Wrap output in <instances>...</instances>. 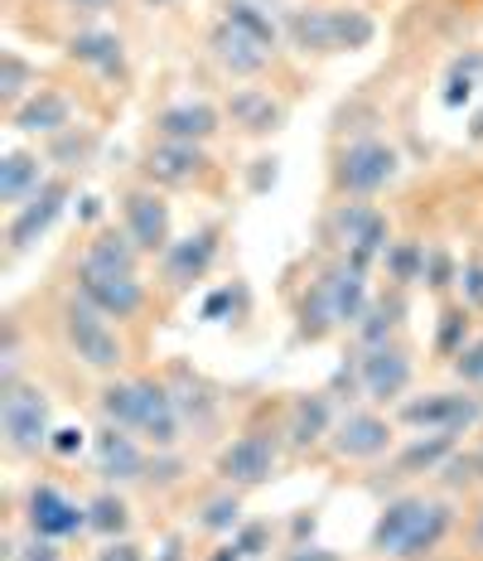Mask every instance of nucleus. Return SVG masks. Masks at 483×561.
Listing matches in <instances>:
<instances>
[{
  "instance_id": "44",
  "label": "nucleus",
  "mask_w": 483,
  "mask_h": 561,
  "mask_svg": "<svg viewBox=\"0 0 483 561\" xmlns=\"http://www.w3.org/2000/svg\"><path fill=\"white\" fill-rule=\"evenodd\" d=\"M455 552H464L469 561H483V494H474V504H469L464 518H459V547Z\"/></svg>"
},
{
  "instance_id": "41",
  "label": "nucleus",
  "mask_w": 483,
  "mask_h": 561,
  "mask_svg": "<svg viewBox=\"0 0 483 561\" xmlns=\"http://www.w3.org/2000/svg\"><path fill=\"white\" fill-rule=\"evenodd\" d=\"M232 537H238V547L246 552V561H271L280 547H286V542H280V528L271 518H242V528Z\"/></svg>"
},
{
  "instance_id": "25",
  "label": "nucleus",
  "mask_w": 483,
  "mask_h": 561,
  "mask_svg": "<svg viewBox=\"0 0 483 561\" xmlns=\"http://www.w3.org/2000/svg\"><path fill=\"white\" fill-rule=\"evenodd\" d=\"M222 116H228V126H232L238 136L266 140V136H276L280 126H286L290 107H286V102H280L271 88L246 83V88H232V92H228V102H222Z\"/></svg>"
},
{
  "instance_id": "6",
  "label": "nucleus",
  "mask_w": 483,
  "mask_h": 561,
  "mask_svg": "<svg viewBox=\"0 0 483 561\" xmlns=\"http://www.w3.org/2000/svg\"><path fill=\"white\" fill-rule=\"evenodd\" d=\"M396 426L416 431H440V436H474L483 426V392L479 388H445V392H411L392 407Z\"/></svg>"
},
{
  "instance_id": "20",
  "label": "nucleus",
  "mask_w": 483,
  "mask_h": 561,
  "mask_svg": "<svg viewBox=\"0 0 483 561\" xmlns=\"http://www.w3.org/2000/svg\"><path fill=\"white\" fill-rule=\"evenodd\" d=\"M280 416H286V455L290 460H304V455L329 446V431L338 421V402H334V392H296L280 407Z\"/></svg>"
},
{
  "instance_id": "1",
  "label": "nucleus",
  "mask_w": 483,
  "mask_h": 561,
  "mask_svg": "<svg viewBox=\"0 0 483 561\" xmlns=\"http://www.w3.org/2000/svg\"><path fill=\"white\" fill-rule=\"evenodd\" d=\"M54 334H58V344H64V354L73 358L82 373H97V378L126 373L122 324H112L97 306H88L73 286H68L54 306Z\"/></svg>"
},
{
  "instance_id": "50",
  "label": "nucleus",
  "mask_w": 483,
  "mask_h": 561,
  "mask_svg": "<svg viewBox=\"0 0 483 561\" xmlns=\"http://www.w3.org/2000/svg\"><path fill=\"white\" fill-rule=\"evenodd\" d=\"M88 446H92V436L78 426H54V436H49V455H58V460H73Z\"/></svg>"
},
{
  "instance_id": "18",
  "label": "nucleus",
  "mask_w": 483,
  "mask_h": 561,
  "mask_svg": "<svg viewBox=\"0 0 483 561\" xmlns=\"http://www.w3.org/2000/svg\"><path fill=\"white\" fill-rule=\"evenodd\" d=\"M68 286L78 290L88 306H97L112 324H131L150 310V286L140 276H107V272H88V266H73Z\"/></svg>"
},
{
  "instance_id": "42",
  "label": "nucleus",
  "mask_w": 483,
  "mask_h": 561,
  "mask_svg": "<svg viewBox=\"0 0 483 561\" xmlns=\"http://www.w3.org/2000/svg\"><path fill=\"white\" fill-rule=\"evenodd\" d=\"M421 286L435 290V296L459 290V262H455V252L445 248V242H426V276H421Z\"/></svg>"
},
{
  "instance_id": "31",
  "label": "nucleus",
  "mask_w": 483,
  "mask_h": 561,
  "mask_svg": "<svg viewBox=\"0 0 483 561\" xmlns=\"http://www.w3.org/2000/svg\"><path fill=\"white\" fill-rule=\"evenodd\" d=\"M49 160H44V150H30V146H15L0 156V204L5 208H20L25 198L39 190L44 180H49Z\"/></svg>"
},
{
  "instance_id": "51",
  "label": "nucleus",
  "mask_w": 483,
  "mask_h": 561,
  "mask_svg": "<svg viewBox=\"0 0 483 561\" xmlns=\"http://www.w3.org/2000/svg\"><path fill=\"white\" fill-rule=\"evenodd\" d=\"M271 561H348V557L334 552V547H324V542H286Z\"/></svg>"
},
{
  "instance_id": "36",
  "label": "nucleus",
  "mask_w": 483,
  "mask_h": 561,
  "mask_svg": "<svg viewBox=\"0 0 483 561\" xmlns=\"http://www.w3.org/2000/svg\"><path fill=\"white\" fill-rule=\"evenodd\" d=\"M97 146H102V136L92 131V126H68V131H58V136H49L44 140V160L49 165H58V174H73V170H82L92 156H97Z\"/></svg>"
},
{
  "instance_id": "40",
  "label": "nucleus",
  "mask_w": 483,
  "mask_h": 561,
  "mask_svg": "<svg viewBox=\"0 0 483 561\" xmlns=\"http://www.w3.org/2000/svg\"><path fill=\"white\" fill-rule=\"evenodd\" d=\"M377 39V20L368 10L353 5H334V54H358Z\"/></svg>"
},
{
  "instance_id": "19",
  "label": "nucleus",
  "mask_w": 483,
  "mask_h": 561,
  "mask_svg": "<svg viewBox=\"0 0 483 561\" xmlns=\"http://www.w3.org/2000/svg\"><path fill=\"white\" fill-rule=\"evenodd\" d=\"M430 499L435 494H426V489H402V494L387 499L382 513H377V523H372V533H368V542H363V557L396 561V552L406 547V537L421 528V518H426Z\"/></svg>"
},
{
  "instance_id": "23",
  "label": "nucleus",
  "mask_w": 483,
  "mask_h": 561,
  "mask_svg": "<svg viewBox=\"0 0 483 561\" xmlns=\"http://www.w3.org/2000/svg\"><path fill=\"white\" fill-rule=\"evenodd\" d=\"M136 436L146 440L150 450H180L184 421H180V407H174L164 373H140V416H136Z\"/></svg>"
},
{
  "instance_id": "43",
  "label": "nucleus",
  "mask_w": 483,
  "mask_h": 561,
  "mask_svg": "<svg viewBox=\"0 0 483 561\" xmlns=\"http://www.w3.org/2000/svg\"><path fill=\"white\" fill-rule=\"evenodd\" d=\"M150 552H156V547L140 542L131 533V537H107V542L88 547V561H150Z\"/></svg>"
},
{
  "instance_id": "57",
  "label": "nucleus",
  "mask_w": 483,
  "mask_h": 561,
  "mask_svg": "<svg viewBox=\"0 0 483 561\" xmlns=\"http://www.w3.org/2000/svg\"><path fill=\"white\" fill-rule=\"evenodd\" d=\"M474 136H479V140H483V116H479V122H474Z\"/></svg>"
},
{
  "instance_id": "35",
  "label": "nucleus",
  "mask_w": 483,
  "mask_h": 561,
  "mask_svg": "<svg viewBox=\"0 0 483 561\" xmlns=\"http://www.w3.org/2000/svg\"><path fill=\"white\" fill-rule=\"evenodd\" d=\"M34 92H39V68L25 54L0 49V107H5V116H15Z\"/></svg>"
},
{
  "instance_id": "2",
  "label": "nucleus",
  "mask_w": 483,
  "mask_h": 561,
  "mask_svg": "<svg viewBox=\"0 0 483 561\" xmlns=\"http://www.w3.org/2000/svg\"><path fill=\"white\" fill-rule=\"evenodd\" d=\"M280 460H286V416H262L246 421L238 436H228L214 455V474L232 489H266L271 479L280 474Z\"/></svg>"
},
{
  "instance_id": "21",
  "label": "nucleus",
  "mask_w": 483,
  "mask_h": 561,
  "mask_svg": "<svg viewBox=\"0 0 483 561\" xmlns=\"http://www.w3.org/2000/svg\"><path fill=\"white\" fill-rule=\"evenodd\" d=\"M208 58H214L218 73L232 78V83H256V78L271 73L276 49H266L262 39H252V34H242L238 25L218 20V25L208 30Z\"/></svg>"
},
{
  "instance_id": "22",
  "label": "nucleus",
  "mask_w": 483,
  "mask_h": 561,
  "mask_svg": "<svg viewBox=\"0 0 483 561\" xmlns=\"http://www.w3.org/2000/svg\"><path fill=\"white\" fill-rule=\"evenodd\" d=\"M228 131V116H222L218 102H204V98H184V102H170L150 116V136L160 140H184V146H214V140Z\"/></svg>"
},
{
  "instance_id": "52",
  "label": "nucleus",
  "mask_w": 483,
  "mask_h": 561,
  "mask_svg": "<svg viewBox=\"0 0 483 561\" xmlns=\"http://www.w3.org/2000/svg\"><path fill=\"white\" fill-rule=\"evenodd\" d=\"M314 533H320V513H314V508H296L286 542H314Z\"/></svg>"
},
{
  "instance_id": "12",
  "label": "nucleus",
  "mask_w": 483,
  "mask_h": 561,
  "mask_svg": "<svg viewBox=\"0 0 483 561\" xmlns=\"http://www.w3.org/2000/svg\"><path fill=\"white\" fill-rule=\"evenodd\" d=\"M68 198H73V174H49V180L34 190L20 208H10V218H5V252H10V262L15 256H25L39 238H49V228L64 218V208H68Z\"/></svg>"
},
{
  "instance_id": "45",
  "label": "nucleus",
  "mask_w": 483,
  "mask_h": 561,
  "mask_svg": "<svg viewBox=\"0 0 483 561\" xmlns=\"http://www.w3.org/2000/svg\"><path fill=\"white\" fill-rule=\"evenodd\" d=\"M459 300L474 314H483V252H469L459 262Z\"/></svg>"
},
{
  "instance_id": "15",
  "label": "nucleus",
  "mask_w": 483,
  "mask_h": 561,
  "mask_svg": "<svg viewBox=\"0 0 483 561\" xmlns=\"http://www.w3.org/2000/svg\"><path fill=\"white\" fill-rule=\"evenodd\" d=\"M88 455H92L97 484H112V489H140V479L150 470V446L136 436V431L112 426V421H102V426L92 431Z\"/></svg>"
},
{
  "instance_id": "30",
  "label": "nucleus",
  "mask_w": 483,
  "mask_h": 561,
  "mask_svg": "<svg viewBox=\"0 0 483 561\" xmlns=\"http://www.w3.org/2000/svg\"><path fill=\"white\" fill-rule=\"evenodd\" d=\"M64 54L78 68H92L102 78H126V44L112 30H73L64 44Z\"/></svg>"
},
{
  "instance_id": "58",
  "label": "nucleus",
  "mask_w": 483,
  "mask_h": 561,
  "mask_svg": "<svg viewBox=\"0 0 483 561\" xmlns=\"http://www.w3.org/2000/svg\"><path fill=\"white\" fill-rule=\"evenodd\" d=\"M146 5H156V10H160V5H170V0H146Z\"/></svg>"
},
{
  "instance_id": "53",
  "label": "nucleus",
  "mask_w": 483,
  "mask_h": 561,
  "mask_svg": "<svg viewBox=\"0 0 483 561\" xmlns=\"http://www.w3.org/2000/svg\"><path fill=\"white\" fill-rule=\"evenodd\" d=\"M276 184V156H256L252 160V194H266Z\"/></svg>"
},
{
  "instance_id": "9",
  "label": "nucleus",
  "mask_w": 483,
  "mask_h": 561,
  "mask_svg": "<svg viewBox=\"0 0 483 561\" xmlns=\"http://www.w3.org/2000/svg\"><path fill=\"white\" fill-rule=\"evenodd\" d=\"M464 446L459 436H440V431H426V436H406L396 440V450L387 455L382 465H372L377 489H387V499L402 494V489H416L421 479H435L445 470V460Z\"/></svg>"
},
{
  "instance_id": "38",
  "label": "nucleus",
  "mask_w": 483,
  "mask_h": 561,
  "mask_svg": "<svg viewBox=\"0 0 483 561\" xmlns=\"http://www.w3.org/2000/svg\"><path fill=\"white\" fill-rule=\"evenodd\" d=\"M382 276L387 286H421V276H426V242L421 238H392V248L382 252Z\"/></svg>"
},
{
  "instance_id": "24",
  "label": "nucleus",
  "mask_w": 483,
  "mask_h": 561,
  "mask_svg": "<svg viewBox=\"0 0 483 561\" xmlns=\"http://www.w3.org/2000/svg\"><path fill=\"white\" fill-rule=\"evenodd\" d=\"M73 266L107 272V276H140V266H146V252L136 248V238L122 224H92L88 238H82V248H78V262Z\"/></svg>"
},
{
  "instance_id": "37",
  "label": "nucleus",
  "mask_w": 483,
  "mask_h": 561,
  "mask_svg": "<svg viewBox=\"0 0 483 561\" xmlns=\"http://www.w3.org/2000/svg\"><path fill=\"white\" fill-rule=\"evenodd\" d=\"M474 339V310L464 306V300H445L440 306V320H435V358L440 364H455L459 348Z\"/></svg>"
},
{
  "instance_id": "3",
  "label": "nucleus",
  "mask_w": 483,
  "mask_h": 561,
  "mask_svg": "<svg viewBox=\"0 0 483 561\" xmlns=\"http://www.w3.org/2000/svg\"><path fill=\"white\" fill-rule=\"evenodd\" d=\"M324 248L372 276V266H382V252L392 248V224L372 198H338L324 214Z\"/></svg>"
},
{
  "instance_id": "46",
  "label": "nucleus",
  "mask_w": 483,
  "mask_h": 561,
  "mask_svg": "<svg viewBox=\"0 0 483 561\" xmlns=\"http://www.w3.org/2000/svg\"><path fill=\"white\" fill-rule=\"evenodd\" d=\"M450 373L459 378V388H483V334L469 339V344L459 348V358L450 364Z\"/></svg>"
},
{
  "instance_id": "7",
  "label": "nucleus",
  "mask_w": 483,
  "mask_h": 561,
  "mask_svg": "<svg viewBox=\"0 0 483 561\" xmlns=\"http://www.w3.org/2000/svg\"><path fill=\"white\" fill-rule=\"evenodd\" d=\"M392 450H396V416H387L382 407H344L324 446L329 460L348 465V470H372Z\"/></svg>"
},
{
  "instance_id": "56",
  "label": "nucleus",
  "mask_w": 483,
  "mask_h": 561,
  "mask_svg": "<svg viewBox=\"0 0 483 561\" xmlns=\"http://www.w3.org/2000/svg\"><path fill=\"white\" fill-rule=\"evenodd\" d=\"M426 561H469L464 552H440V557H426Z\"/></svg>"
},
{
  "instance_id": "8",
  "label": "nucleus",
  "mask_w": 483,
  "mask_h": 561,
  "mask_svg": "<svg viewBox=\"0 0 483 561\" xmlns=\"http://www.w3.org/2000/svg\"><path fill=\"white\" fill-rule=\"evenodd\" d=\"M222 238H228V228H222V224H204V228L184 232V238H174L170 252L156 262V290H160V296L180 300L194 286H204L208 272L218 266Z\"/></svg>"
},
{
  "instance_id": "27",
  "label": "nucleus",
  "mask_w": 483,
  "mask_h": 561,
  "mask_svg": "<svg viewBox=\"0 0 483 561\" xmlns=\"http://www.w3.org/2000/svg\"><path fill=\"white\" fill-rule=\"evenodd\" d=\"M406 296H411V290H402V286H382V290H372L368 310H363V314H358V324L348 330L353 348H377V344H387V339H402V324H406Z\"/></svg>"
},
{
  "instance_id": "47",
  "label": "nucleus",
  "mask_w": 483,
  "mask_h": 561,
  "mask_svg": "<svg viewBox=\"0 0 483 561\" xmlns=\"http://www.w3.org/2000/svg\"><path fill=\"white\" fill-rule=\"evenodd\" d=\"M246 306V286L242 280H232V286H218L214 296L204 300V320H232Z\"/></svg>"
},
{
  "instance_id": "5",
  "label": "nucleus",
  "mask_w": 483,
  "mask_h": 561,
  "mask_svg": "<svg viewBox=\"0 0 483 561\" xmlns=\"http://www.w3.org/2000/svg\"><path fill=\"white\" fill-rule=\"evenodd\" d=\"M402 174V150L387 136H353L334 150L329 165V184L338 198H377L382 190H392Z\"/></svg>"
},
{
  "instance_id": "29",
  "label": "nucleus",
  "mask_w": 483,
  "mask_h": 561,
  "mask_svg": "<svg viewBox=\"0 0 483 561\" xmlns=\"http://www.w3.org/2000/svg\"><path fill=\"white\" fill-rule=\"evenodd\" d=\"M280 34L286 44L304 58H324L334 54V5H300V10H286L280 15Z\"/></svg>"
},
{
  "instance_id": "10",
  "label": "nucleus",
  "mask_w": 483,
  "mask_h": 561,
  "mask_svg": "<svg viewBox=\"0 0 483 561\" xmlns=\"http://www.w3.org/2000/svg\"><path fill=\"white\" fill-rule=\"evenodd\" d=\"M214 170H218V160L208 156V146H184V140H160V136H150V146L140 150V160H136L140 180L156 184L164 194L198 190Z\"/></svg>"
},
{
  "instance_id": "28",
  "label": "nucleus",
  "mask_w": 483,
  "mask_h": 561,
  "mask_svg": "<svg viewBox=\"0 0 483 561\" xmlns=\"http://www.w3.org/2000/svg\"><path fill=\"white\" fill-rule=\"evenodd\" d=\"M73 98H68L64 88H49V83H39V92L20 107L15 116H5L10 126H15L20 136H39V140H49V136H58V131H68L73 126Z\"/></svg>"
},
{
  "instance_id": "54",
  "label": "nucleus",
  "mask_w": 483,
  "mask_h": 561,
  "mask_svg": "<svg viewBox=\"0 0 483 561\" xmlns=\"http://www.w3.org/2000/svg\"><path fill=\"white\" fill-rule=\"evenodd\" d=\"M204 561H246V552L238 547V537H218L214 547H208V552H198Z\"/></svg>"
},
{
  "instance_id": "48",
  "label": "nucleus",
  "mask_w": 483,
  "mask_h": 561,
  "mask_svg": "<svg viewBox=\"0 0 483 561\" xmlns=\"http://www.w3.org/2000/svg\"><path fill=\"white\" fill-rule=\"evenodd\" d=\"M5 561H68V542H49V537L25 533L20 537V547Z\"/></svg>"
},
{
  "instance_id": "16",
  "label": "nucleus",
  "mask_w": 483,
  "mask_h": 561,
  "mask_svg": "<svg viewBox=\"0 0 483 561\" xmlns=\"http://www.w3.org/2000/svg\"><path fill=\"white\" fill-rule=\"evenodd\" d=\"M116 214H122V228L136 238V248L146 256H160L170 252L174 242V214H170V198H164V190H156V184H131V190H122V198H116Z\"/></svg>"
},
{
  "instance_id": "33",
  "label": "nucleus",
  "mask_w": 483,
  "mask_h": 561,
  "mask_svg": "<svg viewBox=\"0 0 483 561\" xmlns=\"http://www.w3.org/2000/svg\"><path fill=\"white\" fill-rule=\"evenodd\" d=\"M435 489H440V494H450V499L483 494V426L474 431V440H469V446H459L450 460H445V470L435 474Z\"/></svg>"
},
{
  "instance_id": "14",
  "label": "nucleus",
  "mask_w": 483,
  "mask_h": 561,
  "mask_svg": "<svg viewBox=\"0 0 483 561\" xmlns=\"http://www.w3.org/2000/svg\"><path fill=\"white\" fill-rule=\"evenodd\" d=\"M164 382H170V397L180 407L184 436H214L222 426V416H228V397H222L218 382L208 373H198L194 364H184V358H174L164 368Z\"/></svg>"
},
{
  "instance_id": "4",
  "label": "nucleus",
  "mask_w": 483,
  "mask_h": 561,
  "mask_svg": "<svg viewBox=\"0 0 483 561\" xmlns=\"http://www.w3.org/2000/svg\"><path fill=\"white\" fill-rule=\"evenodd\" d=\"M54 436V402L39 382L20 378L0 388V446L10 460H39L49 455Z\"/></svg>"
},
{
  "instance_id": "13",
  "label": "nucleus",
  "mask_w": 483,
  "mask_h": 561,
  "mask_svg": "<svg viewBox=\"0 0 483 561\" xmlns=\"http://www.w3.org/2000/svg\"><path fill=\"white\" fill-rule=\"evenodd\" d=\"M358 378H363V402L368 407H396L402 397H411V382H416V348L406 339L358 348Z\"/></svg>"
},
{
  "instance_id": "32",
  "label": "nucleus",
  "mask_w": 483,
  "mask_h": 561,
  "mask_svg": "<svg viewBox=\"0 0 483 561\" xmlns=\"http://www.w3.org/2000/svg\"><path fill=\"white\" fill-rule=\"evenodd\" d=\"M82 504H88V537H97V542L136 533V508H131V499H126V489L97 484Z\"/></svg>"
},
{
  "instance_id": "39",
  "label": "nucleus",
  "mask_w": 483,
  "mask_h": 561,
  "mask_svg": "<svg viewBox=\"0 0 483 561\" xmlns=\"http://www.w3.org/2000/svg\"><path fill=\"white\" fill-rule=\"evenodd\" d=\"M222 20L238 25L242 34H252V39H262L266 49H276V44L286 39V34H280V20L271 15L266 5H256V0H228V5H222Z\"/></svg>"
},
{
  "instance_id": "11",
  "label": "nucleus",
  "mask_w": 483,
  "mask_h": 561,
  "mask_svg": "<svg viewBox=\"0 0 483 561\" xmlns=\"http://www.w3.org/2000/svg\"><path fill=\"white\" fill-rule=\"evenodd\" d=\"M20 528L49 537V542H78V537H88V504H78L49 479H34L20 499Z\"/></svg>"
},
{
  "instance_id": "49",
  "label": "nucleus",
  "mask_w": 483,
  "mask_h": 561,
  "mask_svg": "<svg viewBox=\"0 0 483 561\" xmlns=\"http://www.w3.org/2000/svg\"><path fill=\"white\" fill-rule=\"evenodd\" d=\"M150 561H204V557H194V537H188L184 528H170V533H160Z\"/></svg>"
},
{
  "instance_id": "26",
  "label": "nucleus",
  "mask_w": 483,
  "mask_h": 561,
  "mask_svg": "<svg viewBox=\"0 0 483 561\" xmlns=\"http://www.w3.org/2000/svg\"><path fill=\"white\" fill-rule=\"evenodd\" d=\"M246 518V489H232L222 484L214 474V489H204V494L188 504V528L198 537H208V542H218V537H232L242 528Z\"/></svg>"
},
{
  "instance_id": "34",
  "label": "nucleus",
  "mask_w": 483,
  "mask_h": 561,
  "mask_svg": "<svg viewBox=\"0 0 483 561\" xmlns=\"http://www.w3.org/2000/svg\"><path fill=\"white\" fill-rule=\"evenodd\" d=\"M97 416L112 421V426L136 431V416H140V373H112V378H102Z\"/></svg>"
},
{
  "instance_id": "55",
  "label": "nucleus",
  "mask_w": 483,
  "mask_h": 561,
  "mask_svg": "<svg viewBox=\"0 0 483 561\" xmlns=\"http://www.w3.org/2000/svg\"><path fill=\"white\" fill-rule=\"evenodd\" d=\"M68 5H78V10H107V5H116V0H68Z\"/></svg>"
},
{
  "instance_id": "17",
  "label": "nucleus",
  "mask_w": 483,
  "mask_h": 561,
  "mask_svg": "<svg viewBox=\"0 0 483 561\" xmlns=\"http://www.w3.org/2000/svg\"><path fill=\"white\" fill-rule=\"evenodd\" d=\"M334 266H338V256H324V262L310 272V280L300 286L296 306H290V320H296L300 344H324V339H334L338 330H344V320H338Z\"/></svg>"
}]
</instances>
